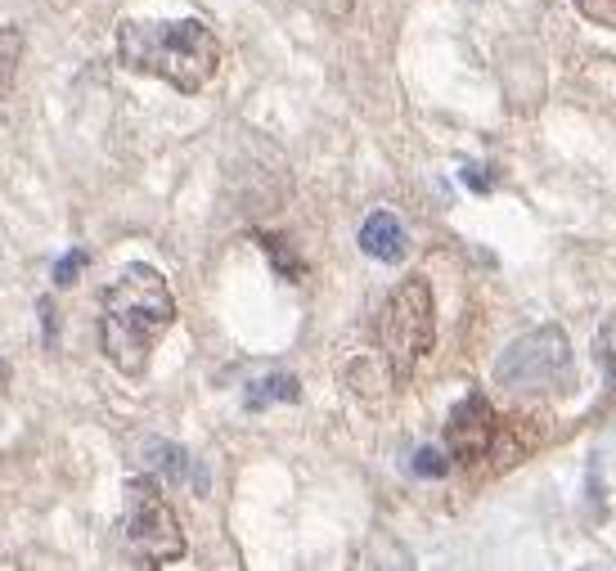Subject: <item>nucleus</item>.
Masks as SVG:
<instances>
[{"instance_id":"f257e3e1","label":"nucleus","mask_w":616,"mask_h":571,"mask_svg":"<svg viewBox=\"0 0 616 571\" xmlns=\"http://www.w3.org/2000/svg\"><path fill=\"white\" fill-rule=\"evenodd\" d=\"M171 324H176V298L163 270L145 261L122 266L100 298V347L109 365L126 378H139Z\"/></svg>"},{"instance_id":"f03ea898","label":"nucleus","mask_w":616,"mask_h":571,"mask_svg":"<svg viewBox=\"0 0 616 571\" xmlns=\"http://www.w3.org/2000/svg\"><path fill=\"white\" fill-rule=\"evenodd\" d=\"M117 59L135 77L199 94L221 68V41L203 19H126L117 27Z\"/></svg>"},{"instance_id":"7ed1b4c3","label":"nucleus","mask_w":616,"mask_h":571,"mask_svg":"<svg viewBox=\"0 0 616 571\" xmlns=\"http://www.w3.org/2000/svg\"><path fill=\"white\" fill-rule=\"evenodd\" d=\"M437 347V302H433V283L423 275L401 279L383 315H378V351H383L388 369L396 378H410L414 365Z\"/></svg>"},{"instance_id":"20e7f679","label":"nucleus","mask_w":616,"mask_h":571,"mask_svg":"<svg viewBox=\"0 0 616 571\" xmlns=\"http://www.w3.org/2000/svg\"><path fill=\"white\" fill-rule=\"evenodd\" d=\"M567 378H572V343L553 324L523 333L495 360V383L508 396H553L558 388H567Z\"/></svg>"},{"instance_id":"39448f33","label":"nucleus","mask_w":616,"mask_h":571,"mask_svg":"<svg viewBox=\"0 0 616 571\" xmlns=\"http://www.w3.org/2000/svg\"><path fill=\"white\" fill-rule=\"evenodd\" d=\"M122 545L135 567H171L184 558V531L154 486V478H135L126 486V517H122Z\"/></svg>"},{"instance_id":"423d86ee","label":"nucleus","mask_w":616,"mask_h":571,"mask_svg":"<svg viewBox=\"0 0 616 571\" xmlns=\"http://www.w3.org/2000/svg\"><path fill=\"white\" fill-rule=\"evenodd\" d=\"M500 446H504V418L486 396H468L459 410L446 418V450L455 468L478 472V468H500Z\"/></svg>"},{"instance_id":"0eeeda50","label":"nucleus","mask_w":616,"mask_h":571,"mask_svg":"<svg viewBox=\"0 0 616 571\" xmlns=\"http://www.w3.org/2000/svg\"><path fill=\"white\" fill-rule=\"evenodd\" d=\"M360 253L373 257V261H401L410 253V234H405V221L388 208H378L365 216L360 225Z\"/></svg>"},{"instance_id":"6e6552de","label":"nucleus","mask_w":616,"mask_h":571,"mask_svg":"<svg viewBox=\"0 0 616 571\" xmlns=\"http://www.w3.org/2000/svg\"><path fill=\"white\" fill-rule=\"evenodd\" d=\"M302 396L298 378L293 373H266L257 383H248V405L253 410H266V405H293Z\"/></svg>"},{"instance_id":"1a4fd4ad","label":"nucleus","mask_w":616,"mask_h":571,"mask_svg":"<svg viewBox=\"0 0 616 571\" xmlns=\"http://www.w3.org/2000/svg\"><path fill=\"white\" fill-rule=\"evenodd\" d=\"M410 468H414V478H433V482H437V478H446V472L455 468V459H450L446 446H441V450H437V446H418V450L410 455Z\"/></svg>"},{"instance_id":"9d476101","label":"nucleus","mask_w":616,"mask_h":571,"mask_svg":"<svg viewBox=\"0 0 616 571\" xmlns=\"http://www.w3.org/2000/svg\"><path fill=\"white\" fill-rule=\"evenodd\" d=\"M261 248L270 253L275 270H283V275H289L293 283H302V279H306V261H298V257H293V248L283 244V239H275V234H261Z\"/></svg>"},{"instance_id":"9b49d317","label":"nucleus","mask_w":616,"mask_h":571,"mask_svg":"<svg viewBox=\"0 0 616 571\" xmlns=\"http://www.w3.org/2000/svg\"><path fill=\"white\" fill-rule=\"evenodd\" d=\"M581 14L598 27H616V0H576Z\"/></svg>"},{"instance_id":"f8f14e48","label":"nucleus","mask_w":616,"mask_h":571,"mask_svg":"<svg viewBox=\"0 0 616 571\" xmlns=\"http://www.w3.org/2000/svg\"><path fill=\"white\" fill-rule=\"evenodd\" d=\"M81 266H86V253H81V248H72L68 257H59V261H55V283H59V289H68V283L77 279V270H81Z\"/></svg>"},{"instance_id":"ddd939ff","label":"nucleus","mask_w":616,"mask_h":571,"mask_svg":"<svg viewBox=\"0 0 616 571\" xmlns=\"http://www.w3.org/2000/svg\"><path fill=\"white\" fill-rule=\"evenodd\" d=\"M463 180H468L472 189H478V194H486V189H491V180H486V171H482V167H463Z\"/></svg>"}]
</instances>
